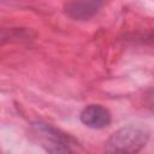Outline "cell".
I'll list each match as a JSON object with an SVG mask.
<instances>
[{
    "label": "cell",
    "instance_id": "cell-2",
    "mask_svg": "<svg viewBox=\"0 0 154 154\" xmlns=\"http://www.w3.org/2000/svg\"><path fill=\"white\" fill-rule=\"evenodd\" d=\"M81 122L88 128L102 129L111 123V113L101 105H89L82 111Z\"/></svg>",
    "mask_w": 154,
    "mask_h": 154
},
{
    "label": "cell",
    "instance_id": "cell-4",
    "mask_svg": "<svg viewBox=\"0 0 154 154\" xmlns=\"http://www.w3.org/2000/svg\"><path fill=\"white\" fill-rule=\"evenodd\" d=\"M102 6V2L99 1H72L65 5L66 13L79 20H85L96 14Z\"/></svg>",
    "mask_w": 154,
    "mask_h": 154
},
{
    "label": "cell",
    "instance_id": "cell-3",
    "mask_svg": "<svg viewBox=\"0 0 154 154\" xmlns=\"http://www.w3.org/2000/svg\"><path fill=\"white\" fill-rule=\"evenodd\" d=\"M37 125L40 131L47 134L48 141L45 142L43 146L49 154H75V152L66 143L65 138L61 135H59L55 130L51 129L47 125H42V124H37Z\"/></svg>",
    "mask_w": 154,
    "mask_h": 154
},
{
    "label": "cell",
    "instance_id": "cell-1",
    "mask_svg": "<svg viewBox=\"0 0 154 154\" xmlns=\"http://www.w3.org/2000/svg\"><path fill=\"white\" fill-rule=\"evenodd\" d=\"M149 138V131L143 125H126L111 135L105 143V154H136Z\"/></svg>",
    "mask_w": 154,
    "mask_h": 154
}]
</instances>
